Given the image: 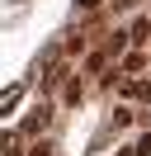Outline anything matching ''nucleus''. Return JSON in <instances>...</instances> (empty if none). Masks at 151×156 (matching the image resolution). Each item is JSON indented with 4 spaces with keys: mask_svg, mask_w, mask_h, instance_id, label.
Returning a JSON list of instances; mask_svg holds the SVG:
<instances>
[{
    "mask_svg": "<svg viewBox=\"0 0 151 156\" xmlns=\"http://www.w3.org/2000/svg\"><path fill=\"white\" fill-rule=\"evenodd\" d=\"M104 62H109V52H90V62H85V71H104Z\"/></svg>",
    "mask_w": 151,
    "mask_h": 156,
    "instance_id": "5",
    "label": "nucleus"
},
{
    "mask_svg": "<svg viewBox=\"0 0 151 156\" xmlns=\"http://www.w3.org/2000/svg\"><path fill=\"white\" fill-rule=\"evenodd\" d=\"M137 156H151V133H146V137L137 142Z\"/></svg>",
    "mask_w": 151,
    "mask_h": 156,
    "instance_id": "7",
    "label": "nucleus"
},
{
    "mask_svg": "<svg viewBox=\"0 0 151 156\" xmlns=\"http://www.w3.org/2000/svg\"><path fill=\"white\" fill-rule=\"evenodd\" d=\"M123 156H137V147H128V151H123Z\"/></svg>",
    "mask_w": 151,
    "mask_h": 156,
    "instance_id": "10",
    "label": "nucleus"
},
{
    "mask_svg": "<svg viewBox=\"0 0 151 156\" xmlns=\"http://www.w3.org/2000/svg\"><path fill=\"white\" fill-rule=\"evenodd\" d=\"M123 99H151V85H146V80H137V76L123 80Z\"/></svg>",
    "mask_w": 151,
    "mask_h": 156,
    "instance_id": "1",
    "label": "nucleus"
},
{
    "mask_svg": "<svg viewBox=\"0 0 151 156\" xmlns=\"http://www.w3.org/2000/svg\"><path fill=\"white\" fill-rule=\"evenodd\" d=\"M132 118H137L132 109H113V128H132Z\"/></svg>",
    "mask_w": 151,
    "mask_h": 156,
    "instance_id": "4",
    "label": "nucleus"
},
{
    "mask_svg": "<svg viewBox=\"0 0 151 156\" xmlns=\"http://www.w3.org/2000/svg\"><path fill=\"white\" fill-rule=\"evenodd\" d=\"M132 5H137V0H118V10H132Z\"/></svg>",
    "mask_w": 151,
    "mask_h": 156,
    "instance_id": "9",
    "label": "nucleus"
},
{
    "mask_svg": "<svg viewBox=\"0 0 151 156\" xmlns=\"http://www.w3.org/2000/svg\"><path fill=\"white\" fill-rule=\"evenodd\" d=\"M47 118H52V109H33V118H28V133H38V128H47Z\"/></svg>",
    "mask_w": 151,
    "mask_h": 156,
    "instance_id": "3",
    "label": "nucleus"
},
{
    "mask_svg": "<svg viewBox=\"0 0 151 156\" xmlns=\"http://www.w3.org/2000/svg\"><path fill=\"white\" fill-rule=\"evenodd\" d=\"M128 33H132V43H146V38H151V19H132Z\"/></svg>",
    "mask_w": 151,
    "mask_h": 156,
    "instance_id": "2",
    "label": "nucleus"
},
{
    "mask_svg": "<svg viewBox=\"0 0 151 156\" xmlns=\"http://www.w3.org/2000/svg\"><path fill=\"white\" fill-rule=\"evenodd\" d=\"M28 156H52V142H33V147H28Z\"/></svg>",
    "mask_w": 151,
    "mask_h": 156,
    "instance_id": "6",
    "label": "nucleus"
},
{
    "mask_svg": "<svg viewBox=\"0 0 151 156\" xmlns=\"http://www.w3.org/2000/svg\"><path fill=\"white\" fill-rule=\"evenodd\" d=\"M76 10H85V14H90V10H99V0H76Z\"/></svg>",
    "mask_w": 151,
    "mask_h": 156,
    "instance_id": "8",
    "label": "nucleus"
}]
</instances>
